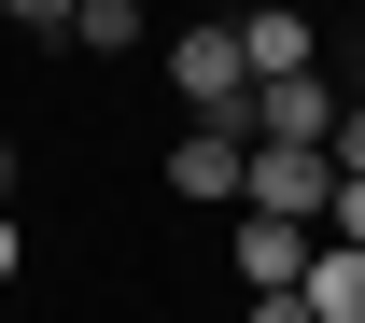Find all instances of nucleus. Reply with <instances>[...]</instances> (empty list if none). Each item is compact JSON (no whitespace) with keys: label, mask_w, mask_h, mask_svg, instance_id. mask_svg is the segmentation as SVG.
Wrapping results in <instances>:
<instances>
[{"label":"nucleus","mask_w":365,"mask_h":323,"mask_svg":"<svg viewBox=\"0 0 365 323\" xmlns=\"http://www.w3.org/2000/svg\"><path fill=\"white\" fill-rule=\"evenodd\" d=\"M169 85L197 127H239V98H253V56H239V29H182L169 43Z\"/></svg>","instance_id":"1"},{"label":"nucleus","mask_w":365,"mask_h":323,"mask_svg":"<svg viewBox=\"0 0 365 323\" xmlns=\"http://www.w3.org/2000/svg\"><path fill=\"white\" fill-rule=\"evenodd\" d=\"M239 197H253L267 225H309V239H323V211H337V169H323V155H295V140H253Z\"/></svg>","instance_id":"2"},{"label":"nucleus","mask_w":365,"mask_h":323,"mask_svg":"<svg viewBox=\"0 0 365 323\" xmlns=\"http://www.w3.org/2000/svg\"><path fill=\"white\" fill-rule=\"evenodd\" d=\"M337 113H351V98L323 85V71H281V85L239 98V140H295V155H323V140H337Z\"/></svg>","instance_id":"3"},{"label":"nucleus","mask_w":365,"mask_h":323,"mask_svg":"<svg viewBox=\"0 0 365 323\" xmlns=\"http://www.w3.org/2000/svg\"><path fill=\"white\" fill-rule=\"evenodd\" d=\"M309 253H323L309 225H267V211H253V225H239V295H295V281H309Z\"/></svg>","instance_id":"4"},{"label":"nucleus","mask_w":365,"mask_h":323,"mask_svg":"<svg viewBox=\"0 0 365 323\" xmlns=\"http://www.w3.org/2000/svg\"><path fill=\"white\" fill-rule=\"evenodd\" d=\"M239 169H253V140H239V127H182V155H169L182 211H197V197H239Z\"/></svg>","instance_id":"5"},{"label":"nucleus","mask_w":365,"mask_h":323,"mask_svg":"<svg viewBox=\"0 0 365 323\" xmlns=\"http://www.w3.org/2000/svg\"><path fill=\"white\" fill-rule=\"evenodd\" d=\"M295 295H309V323H365V253H337V239H323Z\"/></svg>","instance_id":"6"},{"label":"nucleus","mask_w":365,"mask_h":323,"mask_svg":"<svg viewBox=\"0 0 365 323\" xmlns=\"http://www.w3.org/2000/svg\"><path fill=\"white\" fill-rule=\"evenodd\" d=\"M239 56H253V85H281V71H323L295 14H239Z\"/></svg>","instance_id":"7"},{"label":"nucleus","mask_w":365,"mask_h":323,"mask_svg":"<svg viewBox=\"0 0 365 323\" xmlns=\"http://www.w3.org/2000/svg\"><path fill=\"white\" fill-rule=\"evenodd\" d=\"M85 43H98V56H140L155 29H140V0H85Z\"/></svg>","instance_id":"8"},{"label":"nucleus","mask_w":365,"mask_h":323,"mask_svg":"<svg viewBox=\"0 0 365 323\" xmlns=\"http://www.w3.org/2000/svg\"><path fill=\"white\" fill-rule=\"evenodd\" d=\"M323 169H337V183H365V113H337V140H323Z\"/></svg>","instance_id":"9"},{"label":"nucleus","mask_w":365,"mask_h":323,"mask_svg":"<svg viewBox=\"0 0 365 323\" xmlns=\"http://www.w3.org/2000/svg\"><path fill=\"white\" fill-rule=\"evenodd\" d=\"M323 239H337V253H365V183H337V211H323Z\"/></svg>","instance_id":"10"},{"label":"nucleus","mask_w":365,"mask_h":323,"mask_svg":"<svg viewBox=\"0 0 365 323\" xmlns=\"http://www.w3.org/2000/svg\"><path fill=\"white\" fill-rule=\"evenodd\" d=\"M14 29H85V0H0Z\"/></svg>","instance_id":"11"},{"label":"nucleus","mask_w":365,"mask_h":323,"mask_svg":"<svg viewBox=\"0 0 365 323\" xmlns=\"http://www.w3.org/2000/svg\"><path fill=\"white\" fill-rule=\"evenodd\" d=\"M239 323H309V295H253V309H239Z\"/></svg>","instance_id":"12"},{"label":"nucleus","mask_w":365,"mask_h":323,"mask_svg":"<svg viewBox=\"0 0 365 323\" xmlns=\"http://www.w3.org/2000/svg\"><path fill=\"white\" fill-rule=\"evenodd\" d=\"M14 253H29V239H14V211H0V281H14Z\"/></svg>","instance_id":"13"},{"label":"nucleus","mask_w":365,"mask_h":323,"mask_svg":"<svg viewBox=\"0 0 365 323\" xmlns=\"http://www.w3.org/2000/svg\"><path fill=\"white\" fill-rule=\"evenodd\" d=\"M0 211H14V140H0Z\"/></svg>","instance_id":"14"},{"label":"nucleus","mask_w":365,"mask_h":323,"mask_svg":"<svg viewBox=\"0 0 365 323\" xmlns=\"http://www.w3.org/2000/svg\"><path fill=\"white\" fill-rule=\"evenodd\" d=\"M351 113H365V71H351Z\"/></svg>","instance_id":"15"}]
</instances>
